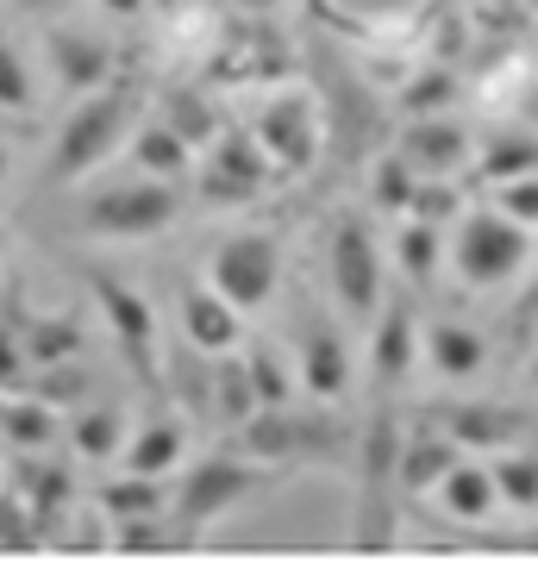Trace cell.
I'll list each match as a JSON object with an SVG mask.
<instances>
[{
    "mask_svg": "<svg viewBox=\"0 0 538 563\" xmlns=\"http://www.w3.org/2000/svg\"><path fill=\"white\" fill-rule=\"evenodd\" d=\"M125 439H132V432H125V407H81L76 420H69V444L95 463L120 457Z\"/></svg>",
    "mask_w": 538,
    "mask_h": 563,
    "instance_id": "26",
    "label": "cell"
},
{
    "mask_svg": "<svg viewBox=\"0 0 538 563\" xmlns=\"http://www.w3.org/2000/svg\"><path fill=\"white\" fill-rule=\"evenodd\" d=\"M163 107H169L163 120L176 125L182 139L195 144V151H200V144H213V139H220V113H213V101H207L200 88H176V95H169Z\"/></svg>",
    "mask_w": 538,
    "mask_h": 563,
    "instance_id": "30",
    "label": "cell"
},
{
    "mask_svg": "<svg viewBox=\"0 0 538 563\" xmlns=\"http://www.w3.org/2000/svg\"><path fill=\"white\" fill-rule=\"evenodd\" d=\"M25 363H32L25 357V339L13 332V325H0V395L25 383Z\"/></svg>",
    "mask_w": 538,
    "mask_h": 563,
    "instance_id": "34",
    "label": "cell"
},
{
    "mask_svg": "<svg viewBox=\"0 0 538 563\" xmlns=\"http://www.w3.org/2000/svg\"><path fill=\"white\" fill-rule=\"evenodd\" d=\"M495 483H501V507H519V514H538V451H495Z\"/></svg>",
    "mask_w": 538,
    "mask_h": 563,
    "instance_id": "28",
    "label": "cell"
},
{
    "mask_svg": "<svg viewBox=\"0 0 538 563\" xmlns=\"http://www.w3.org/2000/svg\"><path fill=\"white\" fill-rule=\"evenodd\" d=\"M32 107V76H25L20 44L0 32V113H25Z\"/></svg>",
    "mask_w": 538,
    "mask_h": 563,
    "instance_id": "32",
    "label": "cell"
},
{
    "mask_svg": "<svg viewBox=\"0 0 538 563\" xmlns=\"http://www.w3.org/2000/svg\"><path fill=\"white\" fill-rule=\"evenodd\" d=\"M182 220V181H163V176H132V181H113L88 195L76 213V232L81 239H107V244H139V239H157Z\"/></svg>",
    "mask_w": 538,
    "mask_h": 563,
    "instance_id": "5",
    "label": "cell"
},
{
    "mask_svg": "<svg viewBox=\"0 0 538 563\" xmlns=\"http://www.w3.org/2000/svg\"><path fill=\"white\" fill-rule=\"evenodd\" d=\"M526 388H532V395H538V351H532V357H526Z\"/></svg>",
    "mask_w": 538,
    "mask_h": 563,
    "instance_id": "38",
    "label": "cell"
},
{
    "mask_svg": "<svg viewBox=\"0 0 538 563\" xmlns=\"http://www.w3.org/2000/svg\"><path fill=\"white\" fill-rule=\"evenodd\" d=\"M232 439H239L251 457L276 463V470H307V463L344 470V463L358 457V426L344 420L332 401H319V407H295V401L257 407Z\"/></svg>",
    "mask_w": 538,
    "mask_h": 563,
    "instance_id": "2",
    "label": "cell"
},
{
    "mask_svg": "<svg viewBox=\"0 0 538 563\" xmlns=\"http://www.w3.org/2000/svg\"><path fill=\"white\" fill-rule=\"evenodd\" d=\"M400 157L414 163L419 176H451V169L470 157V139H463L458 125H419V132H407Z\"/></svg>",
    "mask_w": 538,
    "mask_h": 563,
    "instance_id": "25",
    "label": "cell"
},
{
    "mask_svg": "<svg viewBox=\"0 0 538 563\" xmlns=\"http://www.w3.org/2000/svg\"><path fill=\"white\" fill-rule=\"evenodd\" d=\"M444 257H451V269H458L470 288H507V282H519L526 263H532V225H519L514 213H501V207H476V213L458 220Z\"/></svg>",
    "mask_w": 538,
    "mask_h": 563,
    "instance_id": "6",
    "label": "cell"
},
{
    "mask_svg": "<svg viewBox=\"0 0 538 563\" xmlns=\"http://www.w3.org/2000/svg\"><path fill=\"white\" fill-rule=\"evenodd\" d=\"M51 63H57V81L69 95H88V88L113 81V44L88 38V32H51Z\"/></svg>",
    "mask_w": 538,
    "mask_h": 563,
    "instance_id": "20",
    "label": "cell"
},
{
    "mask_svg": "<svg viewBox=\"0 0 538 563\" xmlns=\"http://www.w3.org/2000/svg\"><path fill=\"white\" fill-rule=\"evenodd\" d=\"M251 139L270 151L276 169L300 176V169H314L319 157V113L300 95H276V101H263V113L251 120Z\"/></svg>",
    "mask_w": 538,
    "mask_h": 563,
    "instance_id": "12",
    "label": "cell"
},
{
    "mask_svg": "<svg viewBox=\"0 0 538 563\" xmlns=\"http://www.w3.org/2000/svg\"><path fill=\"white\" fill-rule=\"evenodd\" d=\"M7 169H13V157H7V144H0V181H7Z\"/></svg>",
    "mask_w": 538,
    "mask_h": 563,
    "instance_id": "39",
    "label": "cell"
},
{
    "mask_svg": "<svg viewBox=\"0 0 538 563\" xmlns=\"http://www.w3.org/2000/svg\"><path fill=\"white\" fill-rule=\"evenodd\" d=\"M244 369H251V383H257V401L263 407H282L300 395V376H295V357L276 351V344H244Z\"/></svg>",
    "mask_w": 538,
    "mask_h": 563,
    "instance_id": "27",
    "label": "cell"
},
{
    "mask_svg": "<svg viewBox=\"0 0 538 563\" xmlns=\"http://www.w3.org/2000/svg\"><path fill=\"white\" fill-rule=\"evenodd\" d=\"M20 13H32V20H57L63 13V0H13Z\"/></svg>",
    "mask_w": 538,
    "mask_h": 563,
    "instance_id": "36",
    "label": "cell"
},
{
    "mask_svg": "<svg viewBox=\"0 0 538 563\" xmlns=\"http://www.w3.org/2000/svg\"><path fill=\"white\" fill-rule=\"evenodd\" d=\"M463 457V444L444 432V426H407V444H400V488H407V501L414 495H432L444 483V470Z\"/></svg>",
    "mask_w": 538,
    "mask_h": 563,
    "instance_id": "18",
    "label": "cell"
},
{
    "mask_svg": "<svg viewBox=\"0 0 538 563\" xmlns=\"http://www.w3.org/2000/svg\"><path fill=\"white\" fill-rule=\"evenodd\" d=\"M495 201H501V213H514L519 225H538V169H532V176L501 181V188H495Z\"/></svg>",
    "mask_w": 538,
    "mask_h": 563,
    "instance_id": "33",
    "label": "cell"
},
{
    "mask_svg": "<svg viewBox=\"0 0 538 563\" xmlns=\"http://www.w3.org/2000/svg\"><path fill=\"white\" fill-rule=\"evenodd\" d=\"M400 444H407V420L395 413V401H382L370 413V426L358 432V526H351V544L358 551H388L400 544Z\"/></svg>",
    "mask_w": 538,
    "mask_h": 563,
    "instance_id": "4",
    "label": "cell"
},
{
    "mask_svg": "<svg viewBox=\"0 0 538 563\" xmlns=\"http://www.w3.org/2000/svg\"><path fill=\"white\" fill-rule=\"evenodd\" d=\"M0 426H7V439H20L25 451H39V444H51L63 432L57 413H51V401H13V407H0Z\"/></svg>",
    "mask_w": 538,
    "mask_h": 563,
    "instance_id": "31",
    "label": "cell"
},
{
    "mask_svg": "<svg viewBox=\"0 0 538 563\" xmlns=\"http://www.w3.org/2000/svg\"><path fill=\"white\" fill-rule=\"evenodd\" d=\"M176 325H182V344L195 357H220V351H239L244 339V313L226 301L213 282H188L176 301Z\"/></svg>",
    "mask_w": 538,
    "mask_h": 563,
    "instance_id": "13",
    "label": "cell"
},
{
    "mask_svg": "<svg viewBox=\"0 0 538 563\" xmlns=\"http://www.w3.org/2000/svg\"><path fill=\"white\" fill-rule=\"evenodd\" d=\"M476 169L495 181V188H501V181H514V176H532V169H538V139H526V132H501V139L482 144Z\"/></svg>",
    "mask_w": 538,
    "mask_h": 563,
    "instance_id": "29",
    "label": "cell"
},
{
    "mask_svg": "<svg viewBox=\"0 0 538 563\" xmlns=\"http://www.w3.org/2000/svg\"><path fill=\"white\" fill-rule=\"evenodd\" d=\"M100 514H107V520L169 514V483H163V476H139V470H120V483L100 488Z\"/></svg>",
    "mask_w": 538,
    "mask_h": 563,
    "instance_id": "23",
    "label": "cell"
},
{
    "mask_svg": "<svg viewBox=\"0 0 538 563\" xmlns=\"http://www.w3.org/2000/svg\"><path fill=\"white\" fill-rule=\"evenodd\" d=\"M514 307H519V320H538V276L519 288V301H514Z\"/></svg>",
    "mask_w": 538,
    "mask_h": 563,
    "instance_id": "37",
    "label": "cell"
},
{
    "mask_svg": "<svg viewBox=\"0 0 538 563\" xmlns=\"http://www.w3.org/2000/svg\"><path fill=\"white\" fill-rule=\"evenodd\" d=\"M419 313L400 295H388V301L376 307V320H370V383H376L382 401H395L400 388L414 383L419 369Z\"/></svg>",
    "mask_w": 538,
    "mask_h": 563,
    "instance_id": "10",
    "label": "cell"
},
{
    "mask_svg": "<svg viewBox=\"0 0 538 563\" xmlns=\"http://www.w3.org/2000/svg\"><path fill=\"white\" fill-rule=\"evenodd\" d=\"M88 295H95L107 332L120 339V357L132 363V376H139V383H157V307L144 301L132 282L107 276V269L88 276Z\"/></svg>",
    "mask_w": 538,
    "mask_h": 563,
    "instance_id": "9",
    "label": "cell"
},
{
    "mask_svg": "<svg viewBox=\"0 0 538 563\" xmlns=\"http://www.w3.org/2000/svg\"><path fill=\"white\" fill-rule=\"evenodd\" d=\"M139 125V88H120V76L107 88H88L76 95L69 120L57 125V144H51V163H44V181L63 188V181H88L95 169L120 157V144L132 139Z\"/></svg>",
    "mask_w": 538,
    "mask_h": 563,
    "instance_id": "3",
    "label": "cell"
},
{
    "mask_svg": "<svg viewBox=\"0 0 538 563\" xmlns=\"http://www.w3.org/2000/svg\"><path fill=\"white\" fill-rule=\"evenodd\" d=\"M182 457H188V426L176 413H157V420H144L120 451V470H139V476H176Z\"/></svg>",
    "mask_w": 538,
    "mask_h": 563,
    "instance_id": "19",
    "label": "cell"
},
{
    "mask_svg": "<svg viewBox=\"0 0 538 563\" xmlns=\"http://www.w3.org/2000/svg\"><path fill=\"white\" fill-rule=\"evenodd\" d=\"M282 483L276 463L251 457V451H213V457H195L182 463L176 488H169V520H176V539L182 544H200L207 532L220 520H232V514H244V507L257 501V495H270V488Z\"/></svg>",
    "mask_w": 538,
    "mask_h": 563,
    "instance_id": "1",
    "label": "cell"
},
{
    "mask_svg": "<svg viewBox=\"0 0 538 563\" xmlns=\"http://www.w3.org/2000/svg\"><path fill=\"white\" fill-rule=\"evenodd\" d=\"M270 176H276V163L251 132H220L213 139V157H207V195L213 201H251Z\"/></svg>",
    "mask_w": 538,
    "mask_h": 563,
    "instance_id": "14",
    "label": "cell"
},
{
    "mask_svg": "<svg viewBox=\"0 0 538 563\" xmlns=\"http://www.w3.org/2000/svg\"><path fill=\"white\" fill-rule=\"evenodd\" d=\"M419 357H426V369H432L439 383H476L482 369H488V339L470 332L463 320H426Z\"/></svg>",
    "mask_w": 538,
    "mask_h": 563,
    "instance_id": "17",
    "label": "cell"
},
{
    "mask_svg": "<svg viewBox=\"0 0 538 563\" xmlns=\"http://www.w3.org/2000/svg\"><path fill=\"white\" fill-rule=\"evenodd\" d=\"M432 501H439L444 520L458 526H482L501 514V483H495V463H482L476 451H463L451 470H444V483L432 488Z\"/></svg>",
    "mask_w": 538,
    "mask_h": 563,
    "instance_id": "16",
    "label": "cell"
},
{
    "mask_svg": "<svg viewBox=\"0 0 538 563\" xmlns=\"http://www.w3.org/2000/svg\"><path fill=\"white\" fill-rule=\"evenodd\" d=\"M295 376H300V395H314V401H332L339 407L358 383V363H351V344L332 320H300L295 332Z\"/></svg>",
    "mask_w": 538,
    "mask_h": 563,
    "instance_id": "11",
    "label": "cell"
},
{
    "mask_svg": "<svg viewBox=\"0 0 538 563\" xmlns=\"http://www.w3.org/2000/svg\"><path fill=\"white\" fill-rule=\"evenodd\" d=\"M432 426H444V432H451L463 451H476V457H495V451L519 444V432H526V420L501 401H439Z\"/></svg>",
    "mask_w": 538,
    "mask_h": 563,
    "instance_id": "15",
    "label": "cell"
},
{
    "mask_svg": "<svg viewBox=\"0 0 538 563\" xmlns=\"http://www.w3.org/2000/svg\"><path fill=\"white\" fill-rule=\"evenodd\" d=\"M132 163H139V176H163V181H182L195 169V144L182 139L169 120H151V125H132V139H125Z\"/></svg>",
    "mask_w": 538,
    "mask_h": 563,
    "instance_id": "21",
    "label": "cell"
},
{
    "mask_svg": "<svg viewBox=\"0 0 538 563\" xmlns=\"http://www.w3.org/2000/svg\"><path fill=\"white\" fill-rule=\"evenodd\" d=\"M207 395H213V407H220L226 432H239L251 413H257V383H251V369H244L239 351H220V357H207Z\"/></svg>",
    "mask_w": 538,
    "mask_h": 563,
    "instance_id": "22",
    "label": "cell"
},
{
    "mask_svg": "<svg viewBox=\"0 0 538 563\" xmlns=\"http://www.w3.org/2000/svg\"><path fill=\"white\" fill-rule=\"evenodd\" d=\"M326 282H332V301H339L344 320L370 325L376 307L388 301V257H382V239L370 232V220L358 213H339L332 232H326Z\"/></svg>",
    "mask_w": 538,
    "mask_h": 563,
    "instance_id": "7",
    "label": "cell"
},
{
    "mask_svg": "<svg viewBox=\"0 0 538 563\" xmlns=\"http://www.w3.org/2000/svg\"><path fill=\"white\" fill-rule=\"evenodd\" d=\"M395 269L407 282H419V288L439 276V269H444V232H439V225L419 220V213L400 225V232H395Z\"/></svg>",
    "mask_w": 538,
    "mask_h": 563,
    "instance_id": "24",
    "label": "cell"
},
{
    "mask_svg": "<svg viewBox=\"0 0 538 563\" xmlns=\"http://www.w3.org/2000/svg\"><path fill=\"white\" fill-rule=\"evenodd\" d=\"M95 7H107L113 20H139V13L151 7V0H95Z\"/></svg>",
    "mask_w": 538,
    "mask_h": 563,
    "instance_id": "35",
    "label": "cell"
},
{
    "mask_svg": "<svg viewBox=\"0 0 538 563\" xmlns=\"http://www.w3.org/2000/svg\"><path fill=\"white\" fill-rule=\"evenodd\" d=\"M207 282H213L239 313H257V307L276 301L282 244L270 239V232H232V239L213 244V257H207Z\"/></svg>",
    "mask_w": 538,
    "mask_h": 563,
    "instance_id": "8",
    "label": "cell"
}]
</instances>
